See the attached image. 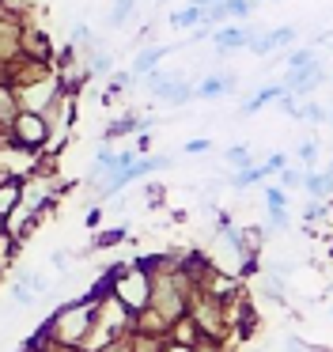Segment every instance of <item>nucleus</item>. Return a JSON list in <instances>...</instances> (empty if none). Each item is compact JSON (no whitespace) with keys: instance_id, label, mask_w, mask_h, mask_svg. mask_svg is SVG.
Listing matches in <instances>:
<instances>
[{"instance_id":"ddd939ff","label":"nucleus","mask_w":333,"mask_h":352,"mask_svg":"<svg viewBox=\"0 0 333 352\" xmlns=\"http://www.w3.org/2000/svg\"><path fill=\"white\" fill-rule=\"evenodd\" d=\"M299 122H314V125H322V122H330V110H325V107H318V102H303Z\"/></svg>"},{"instance_id":"f257e3e1","label":"nucleus","mask_w":333,"mask_h":352,"mask_svg":"<svg viewBox=\"0 0 333 352\" xmlns=\"http://www.w3.org/2000/svg\"><path fill=\"white\" fill-rule=\"evenodd\" d=\"M148 91L155 95L159 102H166V107H186L189 99H197V87H189L186 80L171 76V72H163V69H155L148 76Z\"/></svg>"},{"instance_id":"a211bd4d","label":"nucleus","mask_w":333,"mask_h":352,"mask_svg":"<svg viewBox=\"0 0 333 352\" xmlns=\"http://www.w3.org/2000/svg\"><path fill=\"white\" fill-rule=\"evenodd\" d=\"M280 182L292 190V186H303L307 182V170H292V167H284V175H280Z\"/></svg>"},{"instance_id":"dca6fc26","label":"nucleus","mask_w":333,"mask_h":352,"mask_svg":"<svg viewBox=\"0 0 333 352\" xmlns=\"http://www.w3.org/2000/svg\"><path fill=\"white\" fill-rule=\"evenodd\" d=\"M133 129H140V122H133V118H118V122H110V129H106V140L125 137V133H133Z\"/></svg>"},{"instance_id":"6e6552de","label":"nucleus","mask_w":333,"mask_h":352,"mask_svg":"<svg viewBox=\"0 0 333 352\" xmlns=\"http://www.w3.org/2000/svg\"><path fill=\"white\" fill-rule=\"evenodd\" d=\"M171 23L178 27V31H182V27H201V23H204V4H189V8L174 12Z\"/></svg>"},{"instance_id":"cd10ccee","label":"nucleus","mask_w":333,"mask_h":352,"mask_svg":"<svg viewBox=\"0 0 333 352\" xmlns=\"http://www.w3.org/2000/svg\"><path fill=\"white\" fill-rule=\"evenodd\" d=\"M50 261H53V265H57V269H68V258H65V254H53Z\"/></svg>"},{"instance_id":"39448f33","label":"nucleus","mask_w":333,"mask_h":352,"mask_svg":"<svg viewBox=\"0 0 333 352\" xmlns=\"http://www.w3.org/2000/svg\"><path fill=\"white\" fill-rule=\"evenodd\" d=\"M166 54H171V46H148V50H140V54H136V61H133V76H151Z\"/></svg>"},{"instance_id":"7ed1b4c3","label":"nucleus","mask_w":333,"mask_h":352,"mask_svg":"<svg viewBox=\"0 0 333 352\" xmlns=\"http://www.w3.org/2000/svg\"><path fill=\"white\" fill-rule=\"evenodd\" d=\"M322 80H325V69H322V61H314V65H307V69L288 72V76H284V87H288L292 95H314L318 87H322Z\"/></svg>"},{"instance_id":"1a4fd4ad","label":"nucleus","mask_w":333,"mask_h":352,"mask_svg":"<svg viewBox=\"0 0 333 352\" xmlns=\"http://www.w3.org/2000/svg\"><path fill=\"white\" fill-rule=\"evenodd\" d=\"M295 38H299V31H295V27H272V31H269L272 54H277V50H288V46H295Z\"/></svg>"},{"instance_id":"0eeeda50","label":"nucleus","mask_w":333,"mask_h":352,"mask_svg":"<svg viewBox=\"0 0 333 352\" xmlns=\"http://www.w3.org/2000/svg\"><path fill=\"white\" fill-rule=\"evenodd\" d=\"M227 91H235V76H204L197 84V99H219Z\"/></svg>"},{"instance_id":"c756f323","label":"nucleus","mask_w":333,"mask_h":352,"mask_svg":"<svg viewBox=\"0 0 333 352\" xmlns=\"http://www.w3.org/2000/svg\"><path fill=\"white\" fill-rule=\"evenodd\" d=\"M330 129H333V110H330Z\"/></svg>"},{"instance_id":"4468645a","label":"nucleus","mask_w":333,"mask_h":352,"mask_svg":"<svg viewBox=\"0 0 333 352\" xmlns=\"http://www.w3.org/2000/svg\"><path fill=\"white\" fill-rule=\"evenodd\" d=\"M227 163H231L235 170H246V167H254V155H250V148L235 144L231 152H227Z\"/></svg>"},{"instance_id":"aec40b11","label":"nucleus","mask_w":333,"mask_h":352,"mask_svg":"<svg viewBox=\"0 0 333 352\" xmlns=\"http://www.w3.org/2000/svg\"><path fill=\"white\" fill-rule=\"evenodd\" d=\"M15 197H19V190H15V186H0V212H8V208L15 205Z\"/></svg>"},{"instance_id":"9d476101","label":"nucleus","mask_w":333,"mask_h":352,"mask_svg":"<svg viewBox=\"0 0 333 352\" xmlns=\"http://www.w3.org/2000/svg\"><path fill=\"white\" fill-rule=\"evenodd\" d=\"M318 152H322V148H318V140H314V137H307L299 148H295V160H299L307 170H314V163H318Z\"/></svg>"},{"instance_id":"423d86ee","label":"nucleus","mask_w":333,"mask_h":352,"mask_svg":"<svg viewBox=\"0 0 333 352\" xmlns=\"http://www.w3.org/2000/svg\"><path fill=\"white\" fill-rule=\"evenodd\" d=\"M284 95H288V87H284V84H265L261 91L254 95V99L242 102V114H257L261 107H269V102H280Z\"/></svg>"},{"instance_id":"393cba45","label":"nucleus","mask_w":333,"mask_h":352,"mask_svg":"<svg viewBox=\"0 0 333 352\" xmlns=\"http://www.w3.org/2000/svg\"><path fill=\"white\" fill-rule=\"evenodd\" d=\"M12 296L19 299V303H30V284H15V288H12Z\"/></svg>"},{"instance_id":"f3484780","label":"nucleus","mask_w":333,"mask_h":352,"mask_svg":"<svg viewBox=\"0 0 333 352\" xmlns=\"http://www.w3.org/2000/svg\"><path fill=\"white\" fill-rule=\"evenodd\" d=\"M250 54H257V57H269L272 54V42H269V31H261L254 42H250Z\"/></svg>"},{"instance_id":"f8f14e48","label":"nucleus","mask_w":333,"mask_h":352,"mask_svg":"<svg viewBox=\"0 0 333 352\" xmlns=\"http://www.w3.org/2000/svg\"><path fill=\"white\" fill-rule=\"evenodd\" d=\"M265 175H269V167H265V163H261V167H246V170H239V175H235L231 178V182L235 186H239V190H246V186H254V182H261V178Z\"/></svg>"},{"instance_id":"6ab92c4d","label":"nucleus","mask_w":333,"mask_h":352,"mask_svg":"<svg viewBox=\"0 0 333 352\" xmlns=\"http://www.w3.org/2000/svg\"><path fill=\"white\" fill-rule=\"evenodd\" d=\"M265 201H269V208H284L288 205V193L277 190V186H269V190H265Z\"/></svg>"},{"instance_id":"f03ea898","label":"nucleus","mask_w":333,"mask_h":352,"mask_svg":"<svg viewBox=\"0 0 333 352\" xmlns=\"http://www.w3.org/2000/svg\"><path fill=\"white\" fill-rule=\"evenodd\" d=\"M12 133H15V140H19L23 148H34V144H42V140L50 137V125H45L42 114L27 110V114H19V118L12 122Z\"/></svg>"},{"instance_id":"5701e85b","label":"nucleus","mask_w":333,"mask_h":352,"mask_svg":"<svg viewBox=\"0 0 333 352\" xmlns=\"http://www.w3.org/2000/svg\"><path fill=\"white\" fill-rule=\"evenodd\" d=\"M118 239H125V231H106V235L95 239V246H110V243H118Z\"/></svg>"},{"instance_id":"c85d7f7f","label":"nucleus","mask_w":333,"mask_h":352,"mask_svg":"<svg viewBox=\"0 0 333 352\" xmlns=\"http://www.w3.org/2000/svg\"><path fill=\"white\" fill-rule=\"evenodd\" d=\"M193 4H216V0H193Z\"/></svg>"},{"instance_id":"412c9836","label":"nucleus","mask_w":333,"mask_h":352,"mask_svg":"<svg viewBox=\"0 0 333 352\" xmlns=\"http://www.w3.org/2000/svg\"><path fill=\"white\" fill-rule=\"evenodd\" d=\"M303 216H307L310 223H314V220H322V216H325V205H322V201H310V205H307V212H303Z\"/></svg>"},{"instance_id":"b1692460","label":"nucleus","mask_w":333,"mask_h":352,"mask_svg":"<svg viewBox=\"0 0 333 352\" xmlns=\"http://www.w3.org/2000/svg\"><path fill=\"white\" fill-rule=\"evenodd\" d=\"M265 292H269L272 299H284V284L280 280H265Z\"/></svg>"},{"instance_id":"a878e982","label":"nucleus","mask_w":333,"mask_h":352,"mask_svg":"<svg viewBox=\"0 0 333 352\" xmlns=\"http://www.w3.org/2000/svg\"><path fill=\"white\" fill-rule=\"evenodd\" d=\"M208 140H189V144H186V152H208Z\"/></svg>"},{"instance_id":"9b49d317","label":"nucleus","mask_w":333,"mask_h":352,"mask_svg":"<svg viewBox=\"0 0 333 352\" xmlns=\"http://www.w3.org/2000/svg\"><path fill=\"white\" fill-rule=\"evenodd\" d=\"M318 57H314V46H299V50H292L288 54V72H295V69H307V65H314Z\"/></svg>"},{"instance_id":"bb28decb","label":"nucleus","mask_w":333,"mask_h":352,"mask_svg":"<svg viewBox=\"0 0 333 352\" xmlns=\"http://www.w3.org/2000/svg\"><path fill=\"white\" fill-rule=\"evenodd\" d=\"M27 284H30V292H45V280H42V276H27Z\"/></svg>"},{"instance_id":"20e7f679","label":"nucleus","mask_w":333,"mask_h":352,"mask_svg":"<svg viewBox=\"0 0 333 352\" xmlns=\"http://www.w3.org/2000/svg\"><path fill=\"white\" fill-rule=\"evenodd\" d=\"M257 27H216V34H212V42H216L219 50H250V42L257 38Z\"/></svg>"},{"instance_id":"4be33fe9","label":"nucleus","mask_w":333,"mask_h":352,"mask_svg":"<svg viewBox=\"0 0 333 352\" xmlns=\"http://www.w3.org/2000/svg\"><path fill=\"white\" fill-rule=\"evenodd\" d=\"M269 223L272 228H288V208H269Z\"/></svg>"},{"instance_id":"2eb2a0df","label":"nucleus","mask_w":333,"mask_h":352,"mask_svg":"<svg viewBox=\"0 0 333 352\" xmlns=\"http://www.w3.org/2000/svg\"><path fill=\"white\" fill-rule=\"evenodd\" d=\"M136 0H114V12H110V27H121L129 16H133Z\"/></svg>"}]
</instances>
